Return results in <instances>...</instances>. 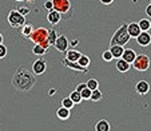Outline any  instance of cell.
<instances>
[{"label":"cell","instance_id":"f35d334b","mask_svg":"<svg viewBox=\"0 0 151 131\" xmlns=\"http://www.w3.org/2000/svg\"><path fill=\"white\" fill-rule=\"evenodd\" d=\"M1 43H3V35L0 34V44H1Z\"/></svg>","mask_w":151,"mask_h":131},{"label":"cell","instance_id":"e575fe53","mask_svg":"<svg viewBox=\"0 0 151 131\" xmlns=\"http://www.w3.org/2000/svg\"><path fill=\"white\" fill-rule=\"evenodd\" d=\"M102 4H104V6H110V4L114 3V0H99Z\"/></svg>","mask_w":151,"mask_h":131},{"label":"cell","instance_id":"d6986e66","mask_svg":"<svg viewBox=\"0 0 151 131\" xmlns=\"http://www.w3.org/2000/svg\"><path fill=\"white\" fill-rule=\"evenodd\" d=\"M110 130H111V126L106 119H100L95 125V131H110Z\"/></svg>","mask_w":151,"mask_h":131},{"label":"cell","instance_id":"9c48e42d","mask_svg":"<svg viewBox=\"0 0 151 131\" xmlns=\"http://www.w3.org/2000/svg\"><path fill=\"white\" fill-rule=\"evenodd\" d=\"M62 64L66 66V67H68V68H71V70H74V71H78V72H83V74L88 72V68L82 67L78 62H70V60H67L66 58H63L62 59Z\"/></svg>","mask_w":151,"mask_h":131},{"label":"cell","instance_id":"e0dca14e","mask_svg":"<svg viewBox=\"0 0 151 131\" xmlns=\"http://www.w3.org/2000/svg\"><path fill=\"white\" fill-rule=\"evenodd\" d=\"M70 115H71L70 108H66V107H63V106H60V107L56 110V117L62 120H67L70 118Z\"/></svg>","mask_w":151,"mask_h":131},{"label":"cell","instance_id":"ffe728a7","mask_svg":"<svg viewBox=\"0 0 151 131\" xmlns=\"http://www.w3.org/2000/svg\"><path fill=\"white\" fill-rule=\"evenodd\" d=\"M32 31H34V26H32L31 23H24L23 27L20 28V32H22V35H23L24 37H27V39H28V36L31 35Z\"/></svg>","mask_w":151,"mask_h":131},{"label":"cell","instance_id":"5b68a950","mask_svg":"<svg viewBox=\"0 0 151 131\" xmlns=\"http://www.w3.org/2000/svg\"><path fill=\"white\" fill-rule=\"evenodd\" d=\"M7 20H8L9 26H11L12 28H22L23 24L26 23V16H23V15L15 8V9H11V11L8 12Z\"/></svg>","mask_w":151,"mask_h":131},{"label":"cell","instance_id":"3957f363","mask_svg":"<svg viewBox=\"0 0 151 131\" xmlns=\"http://www.w3.org/2000/svg\"><path fill=\"white\" fill-rule=\"evenodd\" d=\"M131 40V36L128 35L127 31V24H122L119 28L115 31V34L112 35L111 40H110V46H114V44H119V46L124 47L128 42Z\"/></svg>","mask_w":151,"mask_h":131},{"label":"cell","instance_id":"7a4b0ae2","mask_svg":"<svg viewBox=\"0 0 151 131\" xmlns=\"http://www.w3.org/2000/svg\"><path fill=\"white\" fill-rule=\"evenodd\" d=\"M48 31L50 30L44 28V27H39V28H34V31L31 32V35L28 36V39L31 42H34L35 44H42L43 47H46L47 50L50 48V43L47 40L48 37Z\"/></svg>","mask_w":151,"mask_h":131},{"label":"cell","instance_id":"cb8c5ba5","mask_svg":"<svg viewBox=\"0 0 151 131\" xmlns=\"http://www.w3.org/2000/svg\"><path fill=\"white\" fill-rule=\"evenodd\" d=\"M78 63H79L82 67H84V68H88V67H90V63H91V59H90L87 55H83V54H82V56L79 58Z\"/></svg>","mask_w":151,"mask_h":131},{"label":"cell","instance_id":"44dd1931","mask_svg":"<svg viewBox=\"0 0 151 131\" xmlns=\"http://www.w3.org/2000/svg\"><path fill=\"white\" fill-rule=\"evenodd\" d=\"M48 52V50L46 47H43L42 44H35L34 48H32V54L34 55H37V56H43V55H46Z\"/></svg>","mask_w":151,"mask_h":131},{"label":"cell","instance_id":"1f68e13d","mask_svg":"<svg viewBox=\"0 0 151 131\" xmlns=\"http://www.w3.org/2000/svg\"><path fill=\"white\" fill-rule=\"evenodd\" d=\"M43 7H44V9H46L47 12L52 11V9H54V4H52V0H46V1H44V4H43Z\"/></svg>","mask_w":151,"mask_h":131},{"label":"cell","instance_id":"277c9868","mask_svg":"<svg viewBox=\"0 0 151 131\" xmlns=\"http://www.w3.org/2000/svg\"><path fill=\"white\" fill-rule=\"evenodd\" d=\"M54 4V9L62 14V16L71 17L72 15V6H71V0H52Z\"/></svg>","mask_w":151,"mask_h":131},{"label":"cell","instance_id":"d590c367","mask_svg":"<svg viewBox=\"0 0 151 131\" xmlns=\"http://www.w3.org/2000/svg\"><path fill=\"white\" fill-rule=\"evenodd\" d=\"M146 14H147V16L151 19V3L148 4L147 7H146Z\"/></svg>","mask_w":151,"mask_h":131},{"label":"cell","instance_id":"d4e9b609","mask_svg":"<svg viewBox=\"0 0 151 131\" xmlns=\"http://www.w3.org/2000/svg\"><path fill=\"white\" fill-rule=\"evenodd\" d=\"M70 98H71V100L75 103V104H79L80 102H82V95H80V92H78L76 90L75 91H72L71 94H70Z\"/></svg>","mask_w":151,"mask_h":131},{"label":"cell","instance_id":"4fadbf2b","mask_svg":"<svg viewBox=\"0 0 151 131\" xmlns=\"http://www.w3.org/2000/svg\"><path fill=\"white\" fill-rule=\"evenodd\" d=\"M47 20H48V23H51L52 26H56L60 20H62V14L55 11V9H52V11H50L48 14H47Z\"/></svg>","mask_w":151,"mask_h":131},{"label":"cell","instance_id":"603a6c76","mask_svg":"<svg viewBox=\"0 0 151 131\" xmlns=\"http://www.w3.org/2000/svg\"><path fill=\"white\" fill-rule=\"evenodd\" d=\"M138 24H139L142 31H150V28H151V20H148V19H140L138 22Z\"/></svg>","mask_w":151,"mask_h":131},{"label":"cell","instance_id":"4dcf8cb0","mask_svg":"<svg viewBox=\"0 0 151 131\" xmlns=\"http://www.w3.org/2000/svg\"><path fill=\"white\" fill-rule=\"evenodd\" d=\"M102 59L104 60V62H111V60L114 59V56H112L110 50H106L104 52H102Z\"/></svg>","mask_w":151,"mask_h":131},{"label":"cell","instance_id":"ab89813d","mask_svg":"<svg viewBox=\"0 0 151 131\" xmlns=\"http://www.w3.org/2000/svg\"><path fill=\"white\" fill-rule=\"evenodd\" d=\"M26 1H28V3H34L35 0H26Z\"/></svg>","mask_w":151,"mask_h":131},{"label":"cell","instance_id":"6da1fadb","mask_svg":"<svg viewBox=\"0 0 151 131\" xmlns=\"http://www.w3.org/2000/svg\"><path fill=\"white\" fill-rule=\"evenodd\" d=\"M36 83V75L29 72L24 67H19L12 78V86L14 89L20 92H28Z\"/></svg>","mask_w":151,"mask_h":131},{"label":"cell","instance_id":"ba28073f","mask_svg":"<svg viewBox=\"0 0 151 131\" xmlns=\"http://www.w3.org/2000/svg\"><path fill=\"white\" fill-rule=\"evenodd\" d=\"M68 46H70V42H68L66 35H59L56 42H55V44H54V47L59 52H66L67 50H68Z\"/></svg>","mask_w":151,"mask_h":131},{"label":"cell","instance_id":"484cf974","mask_svg":"<svg viewBox=\"0 0 151 131\" xmlns=\"http://www.w3.org/2000/svg\"><path fill=\"white\" fill-rule=\"evenodd\" d=\"M102 98H103L102 92H100V90L98 89V90H94V91H92L91 99L90 100H92V102H99V100H102Z\"/></svg>","mask_w":151,"mask_h":131},{"label":"cell","instance_id":"ac0fdd59","mask_svg":"<svg viewBox=\"0 0 151 131\" xmlns=\"http://www.w3.org/2000/svg\"><path fill=\"white\" fill-rule=\"evenodd\" d=\"M110 51H111L112 56H114L115 59H119V58H122L124 48H123V46H119V44H114V46H110Z\"/></svg>","mask_w":151,"mask_h":131},{"label":"cell","instance_id":"74e56055","mask_svg":"<svg viewBox=\"0 0 151 131\" xmlns=\"http://www.w3.org/2000/svg\"><path fill=\"white\" fill-rule=\"evenodd\" d=\"M55 94V90L54 89H52V90H50V91H48V95H50V96H52V95H54Z\"/></svg>","mask_w":151,"mask_h":131},{"label":"cell","instance_id":"f546056e","mask_svg":"<svg viewBox=\"0 0 151 131\" xmlns=\"http://www.w3.org/2000/svg\"><path fill=\"white\" fill-rule=\"evenodd\" d=\"M16 9H17V11H19L22 15H23V16H27V15L31 14V8H29V7H27V6H19Z\"/></svg>","mask_w":151,"mask_h":131},{"label":"cell","instance_id":"2e32d148","mask_svg":"<svg viewBox=\"0 0 151 131\" xmlns=\"http://www.w3.org/2000/svg\"><path fill=\"white\" fill-rule=\"evenodd\" d=\"M137 58V52L134 51L132 48H126L123 51V55H122V59H124L127 63H132Z\"/></svg>","mask_w":151,"mask_h":131},{"label":"cell","instance_id":"8992f818","mask_svg":"<svg viewBox=\"0 0 151 131\" xmlns=\"http://www.w3.org/2000/svg\"><path fill=\"white\" fill-rule=\"evenodd\" d=\"M131 66L137 71L145 72L150 68V58L145 54H139V55H137V58H135V60L131 63Z\"/></svg>","mask_w":151,"mask_h":131},{"label":"cell","instance_id":"d6a6232c","mask_svg":"<svg viewBox=\"0 0 151 131\" xmlns=\"http://www.w3.org/2000/svg\"><path fill=\"white\" fill-rule=\"evenodd\" d=\"M7 51H8V50H7V47L4 46L3 43H1V44H0V59H4V58L7 56Z\"/></svg>","mask_w":151,"mask_h":131},{"label":"cell","instance_id":"7402d4cb","mask_svg":"<svg viewBox=\"0 0 151 131\" xmlns=\"http://www.w3.org/2000/svg\"><path fill=\"white\" fill-rule=\"evenodd\" d=\"M58 32H56V30H50L48 31V37H47V40H48V43H50V46H54L55 44V42H56V39H58Z\"/></svg>","mask_w":151,"mask_h":131},{"label":"cell","instance_id":"30bf717a","mask_svg":"<svg viewBox=\"0 0 151 131\" xmlns=\"http://www.w3.org/2000/svg\"><path fill=\"white\" fill-rule=\"evenodd\" d=\"M137 43L140 47H147L151 44V35L148 31H142L137 37Z\"/></svg>","mask_w":151,"mask_h":131},{"label":"cell","instance_id":"8d00e7d4","mask_svg":"<svg viewBox=\"0 0 151 131\" xmlns=\"http://www.w3.org/2000/svg\"><path fill=\"white\" fill-rule=\"evenodd\" d=\"M78 44H79V40H78V39H74L72 42H70V46H72V47L78 46Z\"/></svg>","mask_w":151,"mask_h":131},{"label":"cell","instance_id":"8fae6325","mask_svg":"<svg viewBox=\"0 0 151 131\" xmlns=\"http://www.w3.org/2000/svg\"><path fill=\"white\" fill-rule=\"evenodd\" d=\"M135 91L138 92L139 95H146L148 91H150V84H148L147 80H139V82H137V84H135Z\"/></svg>","mask_w":151,"mask_h":131},{"label":"cell","instance_id":"83f0119b","mask_svg":"<svg viewBox=\"0 0 151 131\" xmlns=\"http://www.w3.org/2000/svg\"><path fill=\"white\" fill-rule=\"evenodd\" d=\"M91 94H92V91L88 89V87H86L84 90H82V91H80V95H82V99L83 100H90V99H91Z\"/></svg>","mask_w":151,"mask_h":131},{"label":"cell","instance_id":"f1b7e54d","mask_svg":"<svg viewBox=\"0 0 151 131\" xmlns=\"http://www.w3.org/2000/svg\"><path fill=\"white\" fill-rule=\"evenodd\" d=\"M62 106H63V107L70 108V110H71V108L75 106V103L71 100V98H70V96H67V98H64V99L62 100Z\"/></svg>","mask_w":151,"mask_h":131},{"label":"cell","instance_id":"9a60e30c","mask_svg":"<svg viewBox=\"0 0 151 131\" xmlns=\"http://www.w3.org/2000/svg\"><path fill=\"white\" fill-rule=\"evenodd\" d=\"M80 56H82V52L78 51V50L71 48V50H67L66 51V56L64 58H66L67 60H70V62H78Z\"/></svg>","mask_w":151,"mask_h":131},{"label":"cell","instance_id":"4316f807","mask_svg":"<svg viewBox=\"0 0 151 131\" xmlns=\"http://www.w3.org/2000/svg\"><path fill=\"white\" fill-rule=\"evenodd\" d=\"M87 84V87H88L91 91H94V90H98L99 89V82H98L96 79H90L88 82L86 83Z\"/></svg>","mask_w":151,"mask_h":131},{"label":"cell","instance_id":"7c38bea8","mask_svg":"<svg viewBox=\"0 0 151 131\" xmlns=\"http://www.w3.org/2000/svg\"><path fill=\"white\" fill-rule=\"evenodd\" d=\"M127 31H128V35L131 36V39H132V37H134V39H137L138 35L142 32V30H140L139 24L135 23V22H132V23L127 24Z\"/></svg>","mask_w":151,"mask_h":131},{"label":"cell","instance_id":"836d02e7","mask_svg":"<svg viewBox=\"0 0 151 131\" xmlns=\"http://www.w3.org/2000/svg\"><path fill=\"white\" fill-rule=\"evenodd\" d=\"M86 87H87V84H86V83H79V84L76 86V91H78V92H80L82 90H84Z\"/></svg>","mask_w":151,"mask_h":131},{"label":"cell","instance_id":"60d3db41","mask_svg":"<svg viewBox=\"0 0 151 131\" xmlns=\"http://www.w3.org/2000/svg\"><path fill=\"white\" fill-rule=\"evenodd\" d=\"M16 1H23V0H16Z\"/></svg>","mask_w":151,"mask_h":131},{"label":"cell","instance_id":"52a82bcc","mask_svg":"<svg viewBox=\"0 0 151 131\" xmlns=\"http://www.w3.org/2000/svg\"><path fill=\"white\" fill-rule=\"evenodd\" d=\"M47 70V62L44 59H36L32 63V72L35 75H43Z\"/></svg>","mask_w":151,"mask_h":131},{"label":"cell","instance_id":"5bb4252c","mask_svg":"<svg viewBox=\"0 0 151 131\" xmlns=\"http://www.w3.org/2000/svg\"><path fill=\"white\" fill-rule=\"evenodd\" d=\"M115 66H116V70L119 72H127L128 70L131 68V63H127L124 59H122V58L116 59V63H115Z\"/></svg>","mask_w":151,"mask_h":131}]
</instances>
